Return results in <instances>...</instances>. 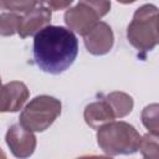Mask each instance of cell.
<instances>
[{"mask_svg":"<svg viewBox=\"0 0 159 159\" xmlns=\"http://www.w3.org/2000/svg\"><path fill=\"white\" fill-rule=\"evenodd\" d=\"M32 48L37 67L43 72L58 75L75 62L78 41L70 29L47 25L35 35Z\"/></svg>","mask_w":159,"mask_h":159,"instance_id":"6da1fadb","label":"cell"},{"mask_svg":"<svg viewBox=\"0 0 159 159\" xmlns=\"http://www.w3.org/2000/svg\"><path fill=\"white\" fill-rule=\"evenodd\" d=\"M140 134L127 122H108L97 130L99 148L111 157L119 154H133L138 152Z\"/></svg>","mask_w":159,"mask_h":159,"instance_id":"7a4b0ae2","label":"cell"},{"mask_svg":"<svg viewBox=\"0 0 159 159\" xmlns=\"http://www.w3.org/2000/svg\"><path fill=\"white\" fill-rule=\"evenodd\" d=\"M158 7L153 4L142 5L135 10L127 29V39L138 51L148 52L158 45Z\"/></svg>","mask_w":159,"mask_h":159,"instance_id":"3957f363","label":"cell"},{"mask_svg":"<svg viewBox=\"0 0 159 159\" xmlns=\"http://www.w3.org/2000/svg\"><path fill=\"white\" fill-rule=\"evenodd\" d=\"M61 102L51 96L41 94L31 99L20 114V124L31 132H43L61 114Z\"/></svg>","mask_w":159,"mask_h":159,"instance_id":"277c9868","label":"cell"},{"mask_svg":"<svg viewBox=\"0 0 159 159\" xmlns=\"http://www.w3.org/2000/svg\"><path fill=\"white\" fill-rule=\"evenodd\" d=\"M5 140L11 153L16 158H29L36 149L35 134L22 127L20 123L12 124L5 135Z\"/></svg>","mask_w":159,"mask_h":159,"instance_id":"5b68a950","label":"cell"},{"mask_svg":"<svg viewBox=\"0 0 159 159\" xmlns=\"http://www.w3.org/2000/svg\"><path fill=\"white\" fill-rule=\"evenodd\" d=\"M83 41L89 53L94 56H102L112 50L114 36L108 24L98 21L86 35H83Z\"/></svg>","mask_w":159,"mask_h":159,"instance_id":"8992f818","label":"cell"},{"mask_svg":"<svg viewBox=\"0 0 159 159\" xmlns=\"http://www.w3.org/2000/svg\"><path fill=\"white\" fill-rule=\"evenodd\" d=\"M65 22L67 27L78 35H86L101 19L94 10L83 2H78L76 6L70 7L65 12Z\"/></svg>","mask_w":159,"mask_h":159,"instance_id":"52a82bcc","label":"cell"},{"mask_svg":"<svg viewBox=\"0 0 159 159\" xmlns=\"http://www.w3.org/2000/svg\"><path fill=\"white\" fill-rule=\"evenodd\" d=\"M29 98V89L24 82L12 81L1 84L0 80V112H17Z\"/></svg>","mask_w":159,"mask_h":159,"instance_id":"ba28073f","label":"cell"},{"mask_svg":"<svg viewBox=\"0 0 159 159\" xmlns=\"http://www.w3.org/2000/svg\"><path fill=\"white\" fill-rule=\"evenodd\" d=\"M51 21V11L43 5L35 6L32 10L25 12L21 16L20 27H19V36L21 39H26L29 36L36 35L41 29L47 26Z\"/></svg>","mask_w":159,"mask_h":159,"instance_id":"9c48e42d","label":"cell"},{"mask_svg":"<svg viewBox=\"0 0 159 159\" xmlns=\"http://www.w3.org/2000/svg\"><path fill=\"white\" fill-rule=\"evenodd\" d=\"M83 117L86 123L92 129H98L101 125L114 120V113L111 108V106L107 103V101L103 98L97 102L89 103L83 112Z\"/></svg>","mask_w":159,"mask_h":159,"instance_id":"30bf717a","label":"cell"},{"mask_svg":"<svg viewBox=\"0 0 159 159\" xmlns=\"http://www.w3.org/2000/svg\"><path fill=\"white\" fill-rule=\"evenodd\" d=\"M104 99L111 106L116 118H123L133 109V98L124 92H111Z\"/></svg>","mask_w":159,"mask_h":159,"instance_id":"8fae6325","label":"cell"},{"mask_svg":"<svg viewBox=\"0 0 159 159\" xmlns=\"http://www.w3.org/2000/svg\"><path fill=\"white\" fill-rule=\"evenodd\" d=\"M138 149L140 150L144 158L149 159H158L159 158V145H158V135L147 133L145 135L140 137Z\"/></svg>","mask_w":159,"mask_h":159,"instance_id":"7c38bea8","label":"cell"},{"mask_svg":"<svg viewBox=\"0 0 159 159\" xmlns=\"http://www.w3.org/2000/svg\"><path fill=\"white\" fill-rule=\"evenodd\" d=\"M21 16L15 12L0 14V36H12L19 31Z\"/></svg>","mask_w":159,"mask_h":159,"instance_id":"4fadbf2b","label":"cell"},{"mask_svg":"<svg viewBox=\"0 0 159 159\" xmlns=\"http://www.w3.org/2000/svg\"><path fill=\"white\" fill-rule=\"evenodd\" d=\"M158 104L153 103L147 106L142 112V122L149 133L158 135L159 134V123H158Z\"/></svg>","mask_w":159,"mask_h":159,"instance_id":"5bb4252c","label":"cell"},{"mask_svg":"<svg viewBox=\"0 0 159 159\" xmlns=\"http://www.w3.org/2000/svg\"><path fill=\"white\" fill-rule=\"evenodd\" d=\"M39 0H0V10H10L15 12H27L32 10Z\"/></svg>","mask_w":159,"mask_h":159,"instance_id":"9a60e30c","label":"cell"},{"mask_svg":"<svg viewBox=\"0 0 159 159\" xmlns=\"http://www.w3.org/2000/svg\"><path fill=\"white\" fill-rule=\"evenodd\" d=\"M80 2H83L89 6L97 12L99 17H103L111 10V0H80Z\"/></svg>","mask_w":159,"mask_h":159,"instance_id":"2e32d148","label":"cell"},{"mask_svg":"<svg viewBox=\"0 0 159 159\" xmlns=\"http://www.w3.org/2000/svg\"><path fill=\"white\" fill-rule=\"evenodd\" d=\"M73 0H41V5L46 6L50 10L53 11H58V10H63L67 9Z\"/></svg>","mask_w":159,"mask_h":159,"instance_id":"e0dca14e","label":"cell"},{"mask_svg":"<svg viewBox=\"0 0 159 159\" xmlns=\"http://www.w3.org/2000/svg\"><path fill=\"white\" fill-rule=\"evenodd\" d=\"M117 1L120 2V4H132V2H134L137 0H117Z\"/></svg>","mask_w":159,"mask_h":159,"instance_id":"ac0fdd59","label":"cell"},{"mask_svg":"<svg viewBox=\"0 0 159 159\" xmlns=\"http://www.w3.org/2000/svg\"><path fill=\"white\" fill-rule=\"evenodd\" d=\"M0 158H2V159H5V158H6V155H5V153L1 150V148H0Z\"/></svg>","mask_w":159,"mask_h":159,"instance_id":"d6986e66","label":"cell"}]
</instances>
